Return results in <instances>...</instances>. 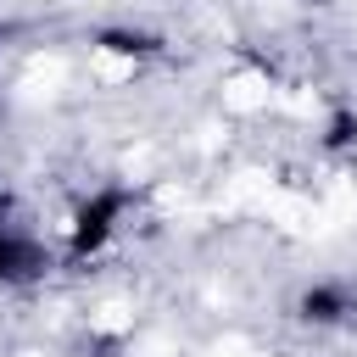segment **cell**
<instances>
[{
  "instance_id": "6da1fadb",
  "label": "cell",
  "mask_w": 357,
  "mask_h": 357,
  "mask_svg": "<svg viewBox=\"0 0 357 357\" xmlns=\"http://www.w3.org/2000/svg\"><path fill=\"white\" fill-rule=\"evenodd\" d=\"M128 206V195L123 190H100L95 201H84V212H78V223H73V257H84V251H95L106 234H112V223H117V212Z\"/></svg>"
},
{
  "instance_id": "7a4b0ae2",
  "label": "cell",
  "mask_w": 357,
  "mask_h": 357,
  "mask_svg": "<svg viewBox=\"0 0 357 357\" xmlns=\"http://www.w3.org/2000/svg\"><path fill=\"white\" fill-rule=\"evenodd\" d=\"M39 268H45V251H39L28 234H17V229L0 223V279L17 284V279H33Z\"/></svg>"
},
{
  "instance_id": "3957f363",
  "label": "cell",
  "mask_w": 357,
  "mask_h": 357,
  "mask_svg": "<svg viewBox=\"0 0 357 357\" xmlns=\"http://www.w3.org/2000/svg\"><path fill=\"white\" fill-rule=\"evenodd\" d=\"M301 312H307L312 324H335V318L346 312V296H340V290H329V284H318V290H307V296H301Z\"/></svg>"
}]
</instances>
